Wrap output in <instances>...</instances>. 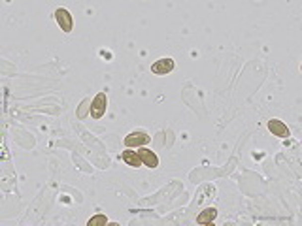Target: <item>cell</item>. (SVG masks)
I'll return each mask as SVG.
<instances>
[{
  "instance_id": "6",
  "label": "cell",
  "mask_w": 302,
  "mask_h": 226,
  "mask_svg": "<svg viewBox=\"0 0 302 226\" xmlns=\"http://www.w3.org/2000/svg\"><path fill=\"white\" fill-rule=\"evenodd\" d=\"M136 153H138V157H140L142 164H146V166H150V168H157V166H159V159H157V155H155L153 151L146 149V147H138Z\"/></svg>"
},
{
  "instance_id": "3",
  "label": "cell",
  "mask_w": 302,
  "mask_h": 226,
  "mask_svg": "<svg viewBox=\"0 0 302 226\" xmlns=\"http://www.w3.org/2000/svg\"><path fill=\"white\" fill-rule=\"evenodd\" d=\"M55 19H57V25L61 27L63 32H70L72 27H74V21H72V15L68 13V9L65 8H59L55 11Z\"/></svg>"
},
{
  "instance_id": "5",
  "label": "cell",
  "mask_w": 302,
  "mask_h": 226,
  "mask_svg": "<svg viewBox=\"0 0 302 226\" xmlns=\"http://www.w3.org/2000/svg\"><path fill=\"white\" fill-rule=\"evenodd\" d=\"M268 130L272 132L274 136H278V138H289V134L291 130L287 128V124L280 119H270L268 121Z\"/></svg>"
},
{
  "instance_id": "2",
  "label": "cell",
  "mask_w": 302,
  "mask_h": 226,
  "mask_svg": "<svg viewBox=\"0 0 302 226\" xmlns=\"http://www.w3.org/2000/svg\"><path fill=\"white\" fill-rule=\"evenodd\" d=\"M106 108H108V96H106V93H98L91 102V112L89 113H91L93 119H100L106 113Z\"/></svg>"
},
{
  "instance_id": "7",
  "label": "cell",
  "mask_w": 302,
  "mask_h": 226,
  "mask_svg": "<svg viewBox=\"0 0 302 226\" xmlns=\"http://www.w3.org/2000/svg\"><path fill=\"white\" fill-rule=\"evenodd\" d=\"M121 160L125 164H129V166H134V168H140L142 166V160L138 157L136 149H125L121 153Z\"/></svg>"
},
{
  "instance_id": "1",
  "label": "cell",
  "mask_w": 302,
  "mask_h": 226,
  "mask_svg": "<svg viewBox=\"0 0 302 226\" xmlns=\"http://www.w3.org/2000/svg\"><path fill=\"white\" fill-rule=\"evenodd\" d=\"M150 134L144 130H136V132H131L127 138H125V145L129 149H138V147H144L146 143H150Z\"/></svg>"
},
{
  "instance_id": "10",
  "label": "cell",
  "mask_w": 302,
  "mask_h": 226,
  "mask_svg": "<svg viewBox=\"0 0 302 226\" xmlns=\"http://www.w3.org/2000/svg\"><path fill=\"white\" fill-rule=\"evenodd\" d=\"M87 106H91L89 100H85V102L79 106V112H77V117H79V119H83L85 115H87Z\"/></svg>"
},
{
  "instance_id": "4",
  "label": "cell",
  "mask_w": 302,
  "mask_h": 226,
  "mask_svg": "<svg viewBox=\"0 0 302 226\" xmlns=\"http://www.w3.org/2000/svg\"><path fill=\"white\" fill-rule=\"evenodd\" d=\"M174 68H176V62H174L172 58H160V60L151 64V72L162 75V74H170Z\"/></svg>"
},
{
  "instance_id": "9",
  "label": "cell",
  "mask_w": 302,
  "mask_h": 226,
  "mask_svg": "<svg viewBox=\"0 0 302 226\" xmlns=\"http://www.w3.org/2000/svg\"><path fill=\"white\" fill-rule=\"evenodd\" d=\"M108 225V217L102 215V213H98V215H94L89 223H87V226H106Z\"/></svg>"
},
{
  "instance_id": "8",
  "label": "cell",
  "mask_w": 302,
  "mask_h": 226,
  "mask_svg": "<svg viewBox=\"0 0 302 226\" xmlns=\"http://www.w3.org/2000/svg\"><path fill=\"white\" fill-rule=\"evenodd\" d=\"M216 219H217V209H216V207H206V209H204V211L197 217V223H198V225H212Z\"/></svg>"
}]
</instances>
